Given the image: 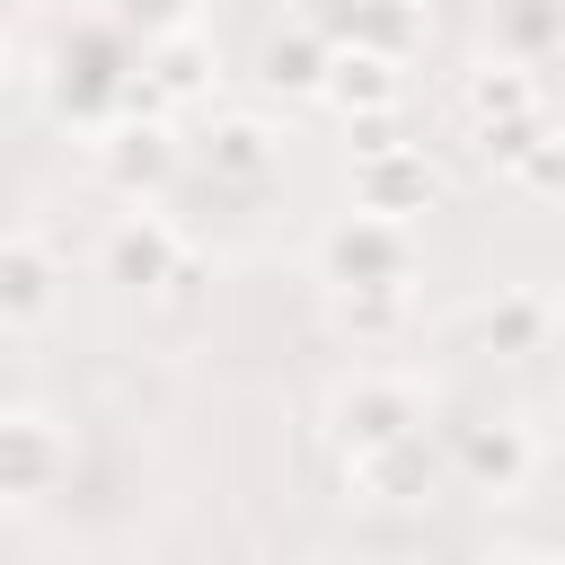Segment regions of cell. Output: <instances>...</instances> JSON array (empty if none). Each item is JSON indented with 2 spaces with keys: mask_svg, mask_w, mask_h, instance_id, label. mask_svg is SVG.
I'll return each mask as SVG.
<instances>
[{
  "mask_svg": "<svg viewBox=\"0 0 565 565\" xmlns=\"http://www.w3.org/2000/svg\"><path fill=\"white\" fill-rule=\"evenodd\" d=\"M26 309H44V256L9 247L0 256V318H26Z\"/></svg>",
  "mask_w": 565,
  "mask_h": 565,
  "instance_id": "1",
  "label": "cell"
}]
</instances>
